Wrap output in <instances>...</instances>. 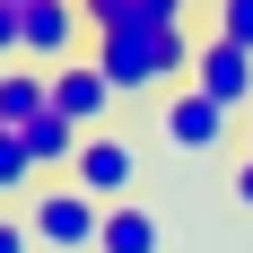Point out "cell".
Here are the masks:
<instances>
[{
  "label": "cell",
  "mask_w": 253,
  "mask_h": 253,
  "mask_svg": "<svg viewBox=\"0 0 253 253\" xmlns=\"http://www.w3.org/2000/svg\"><path fill=\"white\" fill-rule=\"evenodd\" d=\"M79 26H87L79 0H26V9H18V52H35L44 70H52V61H79V52H70Z\"/></svg>",
  "instance_id": "cell-7"
},
{
  "label": "cell",
  "mask_w": 253,
  "mask_h": 253,
  "mask_svg": "<svg viewBox=\"0 0 253 253\" xmlns=\"http://www.w3.org/2000/svg\"><path fill=\"white\" fill-rule=\"evenodd\" d=\"M96 253H166V227H157L149 201H105V236Z\"/></svg>",
  "instance_id": "cell-9"
},
{
  "label": "cell",
  "mask_w": 253,
  "mask_h": 253,
  "mask_svg": "<svg viewBox=\"0 0 253 253\" xmlns=\"http://www.w3.org/2000/svg\"><path fill=\"white\" fill-rule=\"evenodd\" d=\"M18 210H26L35 253H96V236H105V201H96V192H79L70 175H61V183H35Z\"/></svg>",
  "instance_id": "cell-2"
},
{
  "label": "cell",
  "mask_w": 253,
  "mask_h": 253,
  "mask_svg": "<svg viewBox=\"0 0 253 253\" xmlns=\"http://www.w3.org/2000/svg\"><path fill=\"white\" fill-rule=\"evenodd\" d=\"M192 52L201 44L183 26H123V35H96V70L114 79V96H157L192 79Z\"/></svg>",
  "instance_id": "cell-1"
},
{
  "label": "cell",
  "mask_w": 253,
  "mask_h": 253,
  "mask_svg": "<svg viewBox=\"0 0 253 253\" xmlns=\"http://www.w3.org/2000/svg\"><path fill=\"white\" fill-rule=\"evenodd\" d=\"M210 35H227V44L253 52V0H210Z\"/></svg>",
  "instance_id": "cell-12"
},
{
  "label": "cell",
  "mask_w": 253,
  "mask_h": 253,
  "mask_svg": "<svg viewBox=\"0 0 253 253\" xmlns=\"http://www.w3.org/2000/svg\"><path fill=\"white\" fill-rule=\"evenodd\" d=\"M245 157H253V123H245Z\"/></svg>",
  "instance_id": "cell-16"
},
{
  "label": "cell",
  "mask_w": 253,
  "mask_h": 253,
  "mask_svg": "<svg viewBox=\"0 0 253 253\" xmlns=\"http://www.w3.org/2000/svg\"><path fill=\"white\" fill-rule=\"evenodd\" d=\"M70 183L96 192V201H131V183H140V149H131L123 131H87L79 157H70Z\"/></svg>",
  "instance_id": "cell-4"
},
{
  "label": "cell",
  "mask_w": 253,
  "mask_h": 253,
  "mask_svg": "<svg viewBox=\"0 0 253 253\" xmlns=\"http://www.w3.org/2000/svg\"><path fill=\"white\" fill-rule=\"evenodd\" d=\"M18 9H26V0H18Z\"/></svg>",
  "instance_id": "cell-17"
},
{
  "label": "cell",
  "mask_w": 253,
  "mask_h": 253,
  "mask_svg": "<svg viewBox=\"0 0 253 253\" xmlns=\"http://www.w3.org/2000/svg\"><path fill=\"white\" fill-rule=\"evenodd\" d=\"M236 131V114L218 96H201V87H192V79H183V87H166V96H157V140H166V149L175 157H210L218 149V140H227Z\"/></svg>",
  "instance_id": "cell-3"
},
{
  "label": "cell",
  "mask_w": 253,
  "mask_h": 253,
  "mask_svg": "<svg viewBox=\"0 0 253 253\" xmlns=\"http://www.w3.org/2000/svg\"><path fill=\"white\" fill-rule=\"evenodd\" d=\"M0 61H18V0H0Z\"/></svg>",
  "instance_id": "cell-14"
},
{
  "label": "cell",
  "mask_w": 253,
  "mask_h": 253,
  "mask_svg": "<svg viewBox=\"0 0 253 253\" xmlns=\"http://www.w3.org/2000/svg\"><path fill=\"white\" fill-rule=\"evenodd\" d=\"M227 192H236V210H253V157H236V175H227Z\"/></svg>",
  "instance_id": "cell-15"
},
{
  "label": "cell",
  "mask_w": 253,
  "mask_h": 253,
  "mask_svg": "<svg viewBox=\"0 0 253 253\" xmlns=\"http://www.w3.org/2000/svg\"><path fill=\"white\" fill-rule=\"evenodd\" d=\"M0 253H35V236H26V210H0Z\"/></svg>",
  "instance_id": "cell-13"
},
{
  "label": "cell",
  "mask_w": 253,
  "mask_h": 253,
  "mask_svg": "<svg viewBox=\"0 0 253 253\" xmlns=\"http://www.w3.org/2000/svg\"><path fill=\"white\" fill-rule=\"evenodd\" d=\"M18 140H26V157H35V175H44V183H61V175H70V157H79V140H87V131H79L70 114H52V105H44V114H35V123L18 131Z\"/></svg>",
  "instance_id": "cell-8"
},
{
  "label": "cell",
  "mask_w": 253,
  "mask_h": 253,
  "mask_svg": "<svg viewBox=\"0 0 253 253\" xmlns=\"http://www.w3.org/2000/svg\"><path fill=\"white\" fill-rule=\"evenodd\" d=\"M192 87L218 96L227 114H253V52L227 44V35H201V52H192Z\"/></svg>",
  "instance_id": "cell-5"
},
{
  "label": "cell",
  "mask_w": 253,
  "mask_h": 253,
  "mask_svg": "<svg viewBox=\"0 0 253 253\" xmlns=\"http://www.w3.org/2000/svg\"><path fill=\"white\" fill-rule=\"evenodd\" d=\"M52 105V70H26V61H0V123L26 131L35 114Z\"/></svg>",
  "instance_id": "cell-10"
},
{
  "label": "cell",
  "mask_w": 253,
  "mask_h": 253,
  "mask_svg": "<svg viewBox=\"0 0 253 253\" xmlns=\"http://www.w3.org/2000/svg\"><path fill=\"white\" fill-rule=\"evenodd\" d=\"M35 183H44V175H35V157H26V140H18L9 123H0V201H26Z\"/></svg>",
  "instance_id": "cell-11"
},
{
  "label": "cell",
  "mask_w": 253,
  "mask_h": 253,
  "mask_svg": "<svg viewBox=\"0 0 253 253\" xmlns=\"http://www.w3.org/2000/svg\"><path fill=\"white\" fill-rule=\"evenodd\" d=\"M52 114H70L79 131H105V114H114V79L96 70V52L52 61Z\"/></svg>",
  "instance_id": "cell-6"
}]
</instances>
